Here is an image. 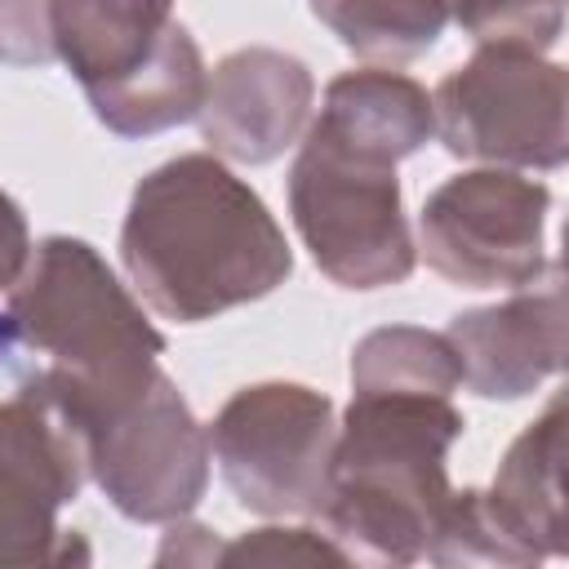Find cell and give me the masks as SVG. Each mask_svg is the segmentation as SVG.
Wrapping results in <instances>:
<instances>
[{"label": "cell", "instance_id": "obj_14", "mask_svg": "<svg viewBox=\"0 0 569 569\" xmlns=\"http://www.w3.org/2000/svg\"><path fill=\"white\" fill-rule=\"evenodd\" d=\"M204 89H209V67L200 58V44L187 27H178L142 71H133L116 89L93 93L89 107L93 120L116 138H151L196 120Z\"/></svg>", "mask_w": 569, "mask_h": 569}, {"label": "cell", "instance_id": "obj_6", "mask_svg": "<svg viewBox=\"0 0 569 569\" xmlns=\"http://www.w3.org/2000/svg\"><path fill=\"white\" fill-rule=\"evenodd\" d=\"M236 502L253 516H316L333 453V400L307 382H249L204 427Z\"/></svg>", "mask_w": 569, "mask_h": 569}, {"label": "cell", "instance_id": "obj_7", "mask_svg": "<svg viewBox=\"0 0 569 569\" xmlns=\"http://www.w3.org/2000/svg\"><path fill=\"white\" fill-rule=\"evenodd\" d=\"M71 436L93 485L133 525H173L209 489V431L164 369L133 400L80 422Z\"/></svg>", "mask_w": 569, "mask_h": 569}, {"label": "cell", "instance_id": "obj_8", "mask_svg": "<svg viewBox=\"0 0 569 569\" xmlns=\"http://www.w3.org/2000/svg\"><path fill=\"white\" fill-rule=\"evenodd\" d=\"M551 187L516 169H467L445 178L418 218V253L458 289H525L551 271Z\"/></svg>", "mask_w": 569, "mask_h": 569}, {"label": "cell", "instance_id": "obj_2", "mask_svg": "<svg viewBox=\"0 0 569 569\" xmlns=\"http://www.w3.org/2000/svg\"><path fill=\"white\" fill-rule=\"evenodd\" d=\"M164 356V333L80 236H44L0 311V369L67 427L133 400Z\"/></svg>", "mask_w": 569, "mask_h": 569}, {"label": "cell", "instance_id": "obj_4", "mask_svg": "<svg viewBox=\"0 0 569 569\" xmlns=\"http://www.w3.org/2000/svg\"><path fill=\"white\" fill-rule=\"evenodd\" d=\"M396 164L382 147L320 116L298 138L289 213L320 276L342 289H387L418 267Z\"/></svg>", "mask_w": 569, "mask_h": 569}, {"label": "cell", "instance_id": "obj_16", "mask_svg": "<svg viewBox=\"0 0 569 569\" xmlns=\"http://www.w3.org/2000/svg\"><path fill=\"white\" fill-rule=\"evenodd\" d=\"M342 49L369 62H409L449 27L445 0H307Z\"/></svg>", "mask_w": 569, "mask_h": 569}, {"label": "cell", "instance_id": "obj_12", "mask_svg": "<svg viewBox=\"0 0 569 569\" xmlns=\"http://www.w3.org/2000/svg\"><path fill=\"white\" fill-rule=\"evenodd\" d=\"M565 400L556 396L502 453L493 485L480 489L498 529L525 551L529 565L565 556Z\"/></svg>", "mask_w": 569, "mask_h": 569}, {"label": "cell", "instance_id": "obj_20", "mask_svg": "<svg viewBox=\"0 0 569 569\" xmlns=\"http://www.w3.org/2000/svg\"><path fill=\"white\" fill-rule=\"evenodd\" d=\"M316 560L351 565L347 551L329 533L307 529V525H298V529L262 525L236 542H218V556H213V565H316Z\"/></svg>", "mask_w": 569, "mask_h": 569}, {"label": "cell", "instance_id": "obj_10", "mask_svg": "<svg viewBox=\"0 0 569 569\" xmlns=\"http://www.w3.org/2000/svg\"><path fill=\"white\" fill-rule=\"evenodd\" d=\"M311 102L316 76L302 58L271 44H244L209 71L196 124L213 156L236 164H271L307 133Z\"/></svg>", "mask_w": 569, "mask_h": 569}, {"label": "cell", "instance_id": "obj_17", "mask_svg": "<svg viewBox=\"0 0 569 569\" xmlns=\"http://www.w3.org/2000/svg\"><path fill=\"white\" fill-rule=\"evenodd\" d=\"M462 387L458 351L445 333L422 325L369 329L351 351V391H422L453 396Z\"/></svg>", "mask_w": 569, "mask_h": 569}, {"label": "cell", "instance_id": "obj_13", "mask_svg": "<svg viewBox=\"0 0 569 569\" xmlns=\"http://www.w3.org/2000/svg\"><path fill=\"white\" fill-rule=\"evenodd\" d=\"M178 27L173 0H53V58L93 98L142 71Z\"/></svg>", "mask_w": 569, "mask_h": 569}, {"label": "cell", "instance_id": "obj_18", "mask_svg": "<svg viewBox=\"0 0 569 569\" xmlns=\"http://www.w3.org/2000/svg\"><path fill=\"white\" fill-rule=\"evenodd\" d=\"M431 565H498V569H525V551L498 529V520L485 507L480 489H453L436 538L427 547Z\"/></svg>", "mask_w": 569, "mask_h": 569}, {"label": "cell", "instance_id": "obj_23", "mask_svg": "<svg viewBox=\"0 0 569 569\" xmlns=\"http://www.w3.org/2000/svg\"><path fill=\"white\" fill-rule=\"evenodd\" d=\"M213 556H218L213 529L187 525V516H182V520L169 525V538H164V547L156 551V565H169V560H178V565H213Z\"/></svg>", "mask_w": 569, "mask_h": 569}, {"label": "cell", "instance_id": "obj_11", "mask_svg": "<svg viewBox=\"0 0 569 569\" xmlns=\"http://www.w3.org/2000/svg\"><path fill=\"white\" fill-rule=\"evenodd\" d=\"M462 382L485 400H520L565 365V284L551 262L547 284H525L507 302L458 311L445 329Z\"/></svg>", "mask_w": 569, "mask_h": 569}, {"label": "cell", "instance_id": "obj_21", "mask_svg": "<svg viewBox=\"0 0 569 569\" xmlns=\"http://www.w3.org/2000/svg\"><path fill=\"white\" fill-rule=\"evenodd\" d=\"M0 62H53V0H0Z\"/></svg>", "mask_w": 569, "mask_h": 569}, {"label": "cell", "instance_id": "obj_15", "mask_svg": "<svg viewBox=\"0 0 569 569\" xmlns=\"http://www.w3.org/2000/svg\"><path fill=\"white\" fill-rule=\"evenodd\" d=\"M320 120L382 147L396 160L422 151L436 133L431 93L413 76L391 67H360V71L333 76L325 84Z\"/></svg>", "mask_w": 569, "mask_h": 569}, {"label": "cell", "instance_id": "obj_1", "mask_svg": "<svg viewBox=\"0 0 569 569\" xmlns=\"http://www.w3.org/2000/svg\"><path fill=\"white\" fill-rule=\"evenodd\" d=\"M120 262L156 316L200 325L280 289L293 249L267 200L222 156L187 151L133 187Z\"/></svg>", "mask_w": 569, "mask_h": 569}, {"label": "cell", "instance_id": "obj_22", "mask_svg": "<svg viewBox=\"0 0 569 569\" xmlns=\"http://www.w3.org/2000/svg\"><path fill=\"white\" fill-rule=\"evenodd\" d=\"M27 258H31V227H27V213H22V204H18L9 191H0V289H9V284L22 276Z\"/></svg>", "mask_w": 569, "mask_h": 569}, {"label": "cell", "instance_id": "obj_19", "mask_svg": "<svg viewBox=\"0 0 569 569\" xmlns=\"http://www.w3.org/2000/svg\"><path fill=\"white\" fill-rule=\"evenodd\" d=\"M476 44H525L547 53L565 31V0H445Z\"/></svg>", "mask_w": 569, "mask_h": 569}, {"label": "cell", "instance_id": "obj_5", "mask_svg": "<svg viewBox=\"0 0 569 569\" xmlns=\"http://www.w3.org/2000/svg\"><path fill=\"white\" fill-rule=\"evenodd\" d=\"M565 111V67L525 44H476L431 93L445 151L498 169H560L569 156Z\"/></svg>", "mask_w": 569, "mask_h": 569}, {"label": "cell", "instance_id": "obj_9", "mask_svg": "<svg viewBox=\"0 0 569 569\" xmlns=\"http://www.w3.org/2000/svg\"><path fill=\"white\" fill-rule=\"evenodd\" d=\"M84 476L80 440L40 396L18 391L0 400V569L89 560L58 525Z\"/></svg>", "mask_w": 569, "mask_h": 569}, {"label": "cell", "instance_id": "obj_3", "mask_svg": "<svg viewBox=\"0 0 569 569\" xmlns=\"http://www.w3.org/2000/svg\"><path fill=\"white\" fill-rule=\"evenodd\" d=\"M462 427L467 418L449 396L351 391L316 511L347 560H427L436 525L453 498L449 449L462 440Z\"/></svg>", "mask_w": 569, "mask_h": 569}]
</instances>
